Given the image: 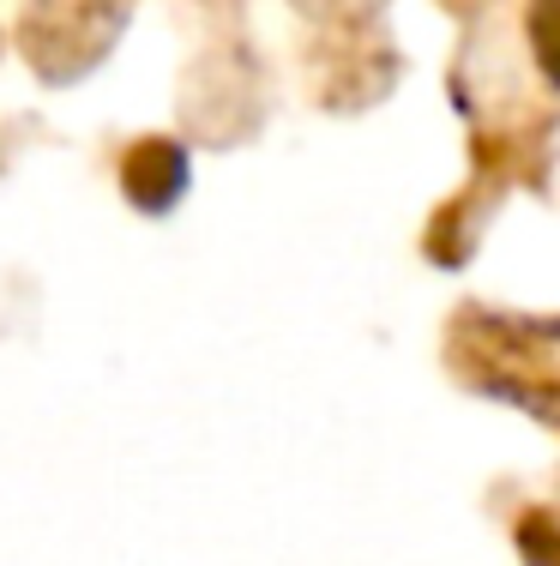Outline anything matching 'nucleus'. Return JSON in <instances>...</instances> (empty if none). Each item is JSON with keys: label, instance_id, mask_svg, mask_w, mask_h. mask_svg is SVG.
I'll use <instances>...</instances> for the list:
<instances>
[{"label": "nucleus", "instance_id": "nucleus-1", "mask_svg": "<svg viewBox=\"0 0 560 566\" xmlns=\"http://www.w3.org/2000/svg\"><path fill=\"white\" fill-rule=\"evenodd\" d=\"M181 187H187V157L176 151V145L151 139V145H139V151L127 157V193L139 199V206L163 211L169 199H181Z\"/></svg>", "mask_w": 560, "mask_h": 566}, {"label": "nucleus", "instance_id": "nucleus-2", "mask_svg": "<svg viewBox=\"0 0 560 566\" xmlns=\"http://www.w3.org/2000/svg\"><path fill=\"white\" fill-rule=\"evenodd\" d=\"M530 43H537L542 78L560 91V0H537V12H530Z\"/></svg>", "mask_w": 560, "mask_h": 566}]
</instances>
